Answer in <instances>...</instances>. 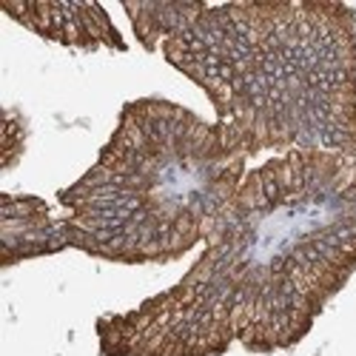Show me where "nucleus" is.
<instances>
[{
  "label": "nucleus",
  "instance_id": "obj_6",
  "mask_svg": "<svg viewBox=\"0 0 356 356\" xmlns=\"http://www.w3.org/2000/svg\"><path fill=\"white\" fill-rule=\"evenodd\" d=\"M20 148H23V129H20V123L15 120V117L9 114L6 117V168L17 160Z\"/></svg>",
  "mask_w": 356,
  "mask_h": 356
},
{
  "label": "nucleus",
  "instance_id": "obj_3",
  "mask_svg": "<svg viewBox=\"0 0 356 356\" xmlns=\"http://www.w3.org/2000/svg\"><path fill=\"white\" fill-rule=\"evenodd\" d=\"M245 160L217 123L168 100H131L97 163L60 191L63 243L126 265L180 259L209 240Z\"/></svg>",
  "mask_w": 356,
  "mask_h": 356
},
{
  "label": "nucleus",
  "instance_id": "obj_4",
  "mask_svg": "<svg viewBox=\"0 0 356 356\" xmlns=\"http://www.w3.org/2000/svg\"><path fill=\"white\" fill-rule=\"evenodd\" d=\"M0 9L40 38L72 49H114L126 51L120 32L97 3H38V0H0Z\"/></svg>",
  "mask_w": 356,
  "mask_h": 356
},
{
  "label": "nucleus",
  "instance_id": "obj_2",
  "mask_svg": "<svg viewBox=\"0 0 356 356\" xmlns=\"http://www.w3.org/2000/svg\"><path fill=\"white\" fill-rule=\"evenodd\" d=\"M163 57L245 157L356 152V17L345 3H191Z\"/></svg>",
  "mask_w": 356,
  "mask_h": 356
},
{
  "label": "nucleus",
  "instance_id": "obj_5",
  "mask_svg": "<svg viewBox=\"0 0 356 356\" xmlns=\"http://www.w3.org/2000/svg\"><path fill=\"white\" fill-rule=\"evenodd\" d=\"M3 265L32 259V257H46L63 251V234H60V220H54L49 205L38 197H12L3 194Z\"/></svg>",
  "mask_w": 356,
  "mask_h": 356
},
{
  "label": "nucleus",
  "instance_id": "obj_1",
  "mask_svg": "<svg viewBox=\"0 0 356 356\" xmlns=\"http://www.w3.org/2000/svg\"><path fill=\"white\" fill-rule=\"evenodd\" d=\"M353 271L356 152H288L245 174L180 282L97 319V345L103 356L285 350Z\"/></svg>",
  "mask_w": 356,
  "mask_h": 356
}]
</instances>
